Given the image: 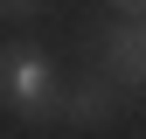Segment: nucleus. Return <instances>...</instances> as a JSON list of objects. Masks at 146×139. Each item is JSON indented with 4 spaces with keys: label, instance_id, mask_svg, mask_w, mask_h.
Returning a JSON list of instances; mask_svg holds the SVG:
<instances>
[{
    "label": "nucleus",
    "instance_id": "obj_1",
    "mask_svg": "<svg viewBox=\"0 0 146 139\" xmlns=\"http://www.w3.org/2000/svg\"><path fill=\"white\" fill-rule=\"evenodd\" d=\"M0 91H7L14 118H63V83H56V63H49L42 49L14 42L7 56H0Z\"/></svg>",
    "mask_w": 146,
    "mask_h": 139
},
{
    "label": "nucleus",
    "instance_id": "obj_2",
    "mask_svg": "<svg viewBox=\"0 0 146 139\" xmlns=\"http://www.w3.org/2000/svg\"><path fill=\"white\" fill-rule=\"evenodd\" d=\"M104 77L118 91H146V14H132L104 35Z\"/></svg>",
    "mask_w": 146,
    "mask_h": 139
},
{
    "label": "nucleus",
    "instance_id": "obj_3",
    "mask_svg": "<svg viewBox=\"0 0 146 139\" xmlns=\"http://www.w3.org/2000/svg\"><path fill=\"white\" fill-rule=\"evenodd\" d=\"M111 91H118L111 77H104V83H98V77H90V83H77V91L63 97V118H70V125H104V118L118 111V97H111Z\"/></svg>",
    "mask_w": 146,
    "mask_h": 139
},
{
    "label": "nucleus",
    "instance_id": "obj_4",
    "mask_svg": "<svg viewBox=\"0 0 146 139\" xmlns=\"http://www.w3.org/2000/svg\"><path fill=\"white\" fill-rule=\"evenodd\" d=\"M0 7H7L14 21H21V14H35V7H42V0H0Z\"/></svg>",
    "mask_w": 146,
    "mask_h": 139
},
{
    "label": "nucleus",
    "instance_id": "obj_5",
    "mask_svg": "<svg viewBox=\"0 0 146 139\" xmlns=\"http://www.w3.org/2000/svg\"><path fill=\"white\" fill-rule=\"evenodd\" d=\"M111 7H118V14H146V0H111Z\"/></svg>",
    "mask_w": 146,
    "mask_h": 139
}]
</instances>
